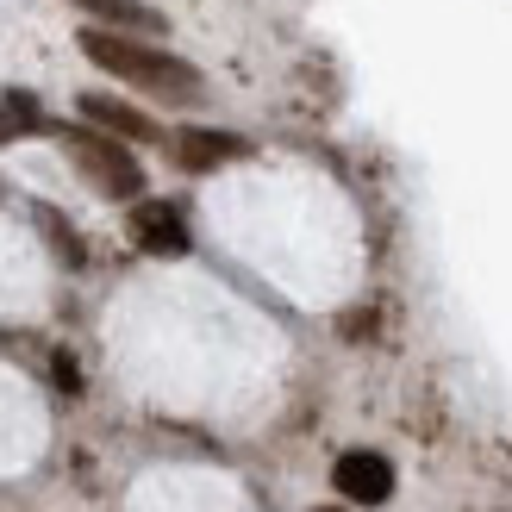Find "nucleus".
Returning <instances> with one entry per match:
<instances>
[{"mask_svg":"<svg viewBox=\"0 0 512 512\" xmlns=\"http://www.w3.org/2000/svg\"><path fill=\"white\" fill-rule=\"evenodd\" d=\"M38 219H44V232H50V244H57V256H63V263H82V244H75V238L63 232V219L50 213V207H38Z\"/></svg>","mask_w":512,"mask_h":512,"instance_id":"9","label":"nucleus"},{"mask_svg":"<svg viewBox=\"0 0 512 512\" xmlns=\"http://www.w3.org/2000/svg\"><path fill=\"white\" fill-rule=\"evenodd\" d=\"M331 481H338V494L356 500V506L394 500V463H388V456H375V450H344L338 469H331Z\"/></svg>","mask_w":512,"mask_h":512,"instance_id":"3","label":"nucleus"},{"mask_svg":"<svg viewBox=\"0 0 512 512\" xmlns=\"http://www.w3.org/2000/svg\"><path fill=\"white\" fill-rule=\"evenodd\" d=\"M132 238L150 256H188V219L169 200H138L132 207Z\"/></svg>","mask_w":512,"mask_h":512,"instance_id":"4","label":"nucleus"},{"mask_svg":"<svg viewBox=\"0 0 512 512\" xmlns=\"http://www.w3.org/2000/svg\"><path fill=\"white\" fill-rule=\"evenodd\" d=\"M7 113H13L19 132H44V107H38L32 94H7Z\"/></svg>","mask_w":512,"mask_h":512,"instance_id":"8","label":"nucleus"},{"mask_svg":"<svg viewBox=\"0 0 512 512\" xmlns=\"http://www.w3.org/2000/svg\"><path fill=\"white\" fill-rule=\"evenodd\" d=\"M69 7L107 19V25H119V32H138V38H163L169 32V19L150 7V0H69Z\"/></svg>","mask_w":512,"mask_h":512,"instance_id":"6","label":"nucleus"},{"mask_svg":"<svg viewBox=\"0 0 512 512\" xmlns=\"http://www.w3.org/2000/svg\"><path fill=\"white\" fill-rule=\"evenodd\" d=\"M13 132H19V125H13V113H0V144H7Z\"/></svg>","mask_w":512,"mask_h":512,"instance_id":"11","label":"nucleus"},{"mask_svg":"<svg viewBox=\"0 0 512 512\" xmlns=\"http://www.w3.org/2000/svg\"><path fill=\"white\" fill-rule=\"evenodd\" d=\"M57 388H69V394L82 388V375H75V363H69V356H57Z\"/></svg>","mask_w":512,"mask_h":512,"instance_id":"10","label":"nucleus"},{"mask_svg":"<svg viewBox=\"0 0 512 512\" xmlns=\"http://www.w3.org/2000/svg\"><path fill=\"white\" fill-rule=\"evenodd\" d=\"M63 150H69V163L88 175V182L107 194V200H138L144 194V169H138V157L125 150L119 138H100V132H69L63 138Z\"/></svg>","mask_w":512,"mask_h":512,"instance_id":"2","label":"nucleus"},{"mask_svg":"<svg viewBox=\"0 0 512 512\" xmlns=\"http://www.w3.org/2000/svg\"><path fill=\"white\" fill-rule=\"evenodd\" d=\"M313 512H344V506H313Z\"/></svg>","mask_w":512,"mask_h":512,"instance_id":"12","label":"nucleus"},{"mask_svg":"<svg viewBox=\"0 0 512 512\" xmlns=\"http://www.w3.org/2000/svg\"><path fill=\"white\" fill-rule=\"evenodd\" d=\"M82 57L100 63L107 75H119V82H132V88L163 94V100H200V94H207V82H200L194 63L169 57V50H150V44L125 38V32H100V25H88V32H82Z\"/></svg>","mask_w":512,"mask_h":512,"instance_id":"1","label":"nucleus"},{"mask_svg":"<svg viewBox=\"0 0 512 512\" xmlns=\"http://www.w3.org/2000/svg\"><path fill=\"white\" fill-rule=\"evenodd\" d=\"M169 157L182 169H219V163L244 157V138H232V132H182L169 144Z\"/></svg>","mask_w":512,"mask_h":512,"instance_id":"7","label":"nucleus"},{"mask_svg":"<svg viewBox=\"0 0 512 512\" xmlns=\"http://www.w3.org/2000/svg\"><path fill=\"white\" fill-rule=\"evenodd\" d=\"M82 119L107 125L113 138H132V144H157V125H150V113L125 107V100H113V94H82Z\"/></svg>","mask_w":512,"mask_h":512,"instance_id":"5","label":"nucleus"}]
</instances>
